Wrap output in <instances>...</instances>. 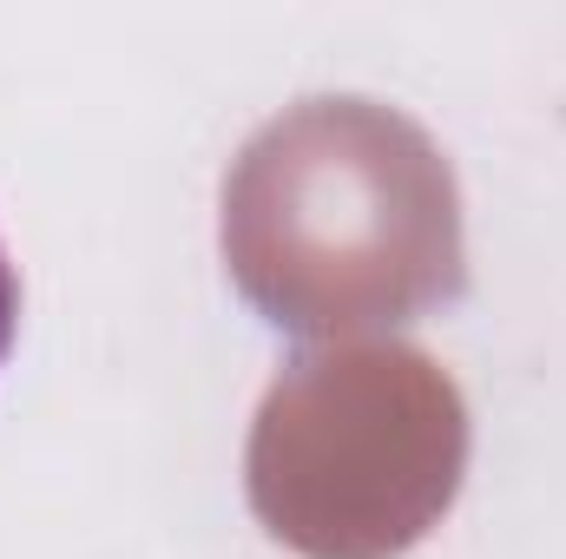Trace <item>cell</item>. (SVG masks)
Wrapping results in <instances>:
<instances>
[{
  "label": "cell",
  "mask_w": 566,
  "mask_h": 559,
  "mask_svg": "<svg viewBox=\"0 0 566 559\" xmlns=\"http://www.w3.org/2000/svg\"><path fill=\"white\" fill-rule=\"evenodd\" d=\"M13 336H20V271H13V257L0 244V362L13 349Z\"/></svg>",
  "instance_id": "1"
}]
</instances>
